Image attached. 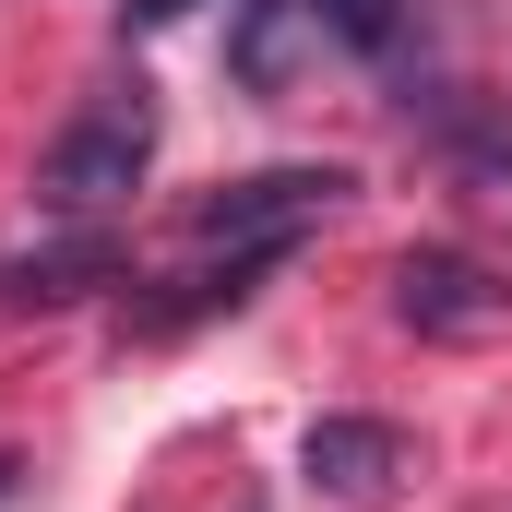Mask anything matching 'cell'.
<instances>
[{
    "mask_svg": "<svg viewBox=\"0 0 512 512\" xmlns=\"http://www.w3.org/2000/svg\"><path fill=\"white\" fill-rule=\"evenodd\" d=\"M334 203H346V167H251V179H227V191L191 215L203 274H179V298H167L155 322H191V310H215V298H251V274L286 262Z\"/></svg>",
    "mask_w": 512,
    "mask_h": 512,
    "instance_id": "1",
    "label": "cell"
},
{
    "mask_svg": "<svg viewBox=\"0 0 512 512\" xmlns=\"http://www.w3.org/2000/svg\"><path fill=\"white\" fill-rule=\"evenodd\" d=\"M155 96L143 84H108V96H84L72 120L48 131V155H36V215H108L143 191V167H155Z\"/></svg>",
    "mask_w": 512,
    "mask_h": 512,
    "instance_id": "2",
    "label": "cell"
},
{
    "mask_svg": "<svg viewBox=\"0 0 512 512\" xmlns=\"http://www.w3.org/2000/svg\"><path fill=\"white\" fill-rule=\"evenodd\" d=\"M393 310L417 334H441V346H477V334L512 322V274H489V262H465V251H405L393 262Z\"/></svg>",
    "mask_w": 512,
    "mask_h": 512,
    "instance_id": "3",
    "label": "cell"
},
{
    "mask_svg": "<svg viewBox=\"0 0 512 512\" xmlns=\"http://www.w3.org/2000/svg\"><path fill=\"white\" fill-rule=\"evenodd\" d=\"M298 465H310V489H334V501H358V512H382L393 489H405V429H382V417H322L310 441H298Z\"/></svg>",
    "mask_w": 512,
    "mask_h": 512,
    "instance_id": "4",
    "label": "cell"
},
{
    "mask_svg": "<svg viewBox=\"0 0 512 512\" xmlns=\"http://www.w3.org/2000/svg\"><path fill=\"white\" fill-rule=\"evenodd\" d=\"M310 48H334L310 0H239V24H227V72H239L251 96H274V84L310 60Z\"/></svg>",
    "mask_w": 512,
    "mask_h": 512,
    "instance_id": "5",
    "label": "cell"
},
{
    "mask_svg": "<svg viewBox=\"0 0 512 512\" xmlns=\"http://www.w3.org/2000/svg\"><path fill=\"white\" fill-rule=\"evenodd\" d=\"M310 12H322V36L358 48V60H393V48H405V0H310Z\"/></svg>",
    "mask_w": 512,
    "mask_h": 512,
    "instance_id": "6",
    "label": "cell"
},
{
    "mask_svg": "<svg viewBox=\"0 0 512 512\" xmlns=\"http://www.w3.org/2000/svg\"><path fill=\"white\" fill-rule=\"evenodd\" d=\"M72 274H108V251L84 239V251H48V262H12L0 286H12V298H72Z\"/></svg>",
    "mask_w": 512,
    "mask_h": 512,
    "instance_id": "7",
    "label": "cell"
},
{
    "mask_svg": "<svg viewBox=\"0 0 512 512\" xmlns=\"http://www.w3.org/2000/svg\"><path fill=\"white\" fill-rule=\"evenodd\" d=\"M131 24H179V12H203V0H120Z\"/></svg>",
    "mask_w": 512,
    "mask_h": 512,
    "instance_id": "8",
    "label": "cell"
}]
</instances>
